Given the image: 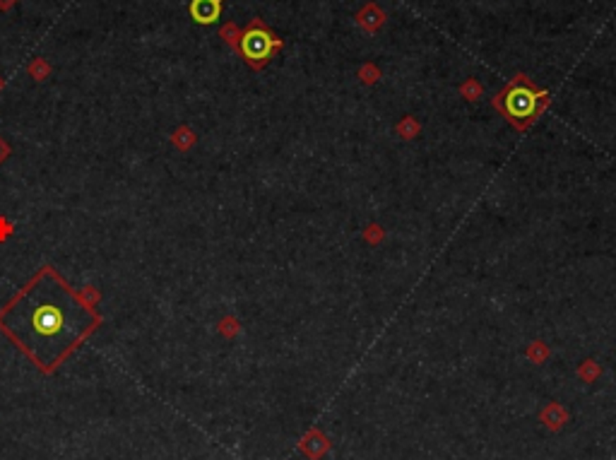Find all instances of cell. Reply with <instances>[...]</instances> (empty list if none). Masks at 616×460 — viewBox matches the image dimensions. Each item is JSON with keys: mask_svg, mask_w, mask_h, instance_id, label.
I'll return each mask as SVG.
<instances>
[{"mask_svg": "<svg viewBox=\"0 0 616 460\" xmlns=\"http://www.w3.org/2000/svg\"><path fill=\"white\" fill-rule=\"evenodd\" d=\"M101 316L54 266H42L0 309V332L44 373H54L96 328Z\"/></svg>", "mask_w": 616, "mask_h": 460, "instance_id": "6da1fadb", "label": "cell"}, {"mask_svg": "<svg viewBox=\"0 0 616 460\" xmlns=\"http://www.w3.org/2000/svg\"><path fill=\"white\" fill-rule=\"evenodd\" d=\"M551 94L549 89L537 87L529 75L515 73L508 82L491 97V106L510 123L517 133H525L539 120V116L549 108Z\"/></svg>", "mask_w": 616, "mask_h": 460, "instance_id": "7a4b0ae2", "label": "cell"}, {"mask_svg": "<svg viewBox=\"0 0 616 460\" xmlns=\"http://www.w3.org/2000/svg\"><path fill=\"white\" fill-rule=\"evenodd\" d=\"M282 49H284V42L265 25V20H260V17H253L246 25V30H241L239 56L246 61L251 70H263L272 61V56Z\"/></svg>", "mask_w": 616, "mask_h": 460, "instance_id": "3957f363", "label": "cell"}, {"mask_svg": "<svg viewBox=\"0 0 616 460\" xmlns=\"http://www.w3.org/2000/svg\"><path fill=\"white\" fill-rule=\"evenodd\" d=\"M354 20H356V25H359L361 30L373 37V34H378L385 27L388 15H385V10L381 8V5L373 3V0H368V3H364L359 10H356Z\"/></svg>", "mask_w": 616, "mask_h": 460, "instance_id": "277c9868", "label": "cell"}, {"mask_svg": "<svg viewBox=\"0 0 616 460\" xmlns=\"http://www.w3.org/2000/svg\"><path fill=\"white\" fill-rule=\"evenodd\" d=\"M330 439L325 436V431L320 429H308L306 434L301 436V441H298V451L303 453L308 460H320L327 456V451H330Z\"/></svg>", "mask_w": 616, "mask_h": 460, "instance_id": "5b68a950", "label": "cell"}, {"mask_svg": "<svg viewBox=\"0 0 616 460\" xmlns=\"http://www.w3.org/2000/svg\"><path fill=\"white\" fill-rule=\"evenodd\" d=\"M224 0H193L191 3V17L198 25H215L222 17Z\"/></svg>", "mask_w": 616, "mask_h": 460, "instance_id": "8992f818", "label": "cell"}, {"mask_svg": "<svg viewBox=\"0 0 616 460\" xmlns=\"http://www.w3.org/2000/svg\"><path fill=\"white\" fill-rule=\"evenodd\" d=\"M568 417L571 415H568V410L561 402H549V405H544V410L539 412V422L549 431H561L568 424Z\"/></svg>", "mask_w": 616, "mask_h": 460, "instance_id": "52a82bcc", "label": "cell"}, {"mask_svg": "<svg viewBox=\"0 0 616 460\" xmlns=\"http://www.w3.org/2000/svg\"><path fill=\"white\" fill-rule=\"evenodd\" d=\"M395 130H397V135H400L402 140H414V137L422 133V123H419L417 118L407 113V116H402V118L395 123Z\"/></svg>", "mask_w": 616, "mask_h": 460, "instance_id": "ba28073f", "label": "cell"}, {"mask_svg": "<svg viewBox=\"0 0 616 460\" xmlns=\"http://www.w3.org/2000/svg\"><path fill=\"white\" fill-rule=\"evenodd\" d=\"M195 133L193 128H188V125H178V128L174 130V135H171V142H174V147H178L181 152H188L193 145H195Z\"/></svg>", "mask_w": 616, "mask_h": 460, "instance_id": "9c48e42d", "label": "cell"}, {"mask_svg": "<svg viewBox=\"0 0 616 460\" xmlns=\"http://www.w3.org/2000/svg\"><path fill=\"white\" fill-rule=\"evenodd\" d=\"M458 92H460V97H463L465 101H477V99H482V97H484V85H482L477 77H467L458 87Z\"/></svg>", "mask_w": 616, "mask_h": 460, "instance_id": "30bf717a", "label": "cell"}, {"mask_svg": "<svg viewBox=\"0 0 616 460\" xmlns=\"http://www.w3.org/2000/svg\"><path fill=\"white\" fill-rule=\"evenodd\" d=\"M549 356H551V349H549V344H546V342L532 340L527 344V359L532 361V364H544Z\"/></svg>", "mask_w": 616, "mask_h": 460, "instance_id": "8fae6325", "label": "cell"}, {"mask_svg": "<svg viewBox=\"0 0 616 460\" xmlns=\"http://www.w3.org/2000/svg\"><path fill=\"white\" fill-rule=\"evenodd\" d=\"M600 373H602V366L597 364L595 359H585V361H580V366H578V378L583 383H595L597 378H600Z\"/></svg>", "mask_w": 616, "mask_h": 460, "instance_id": "7c38bea8", "label": "cell"}, {"mask_svg": "<svg viewBox=\"0 0 616 460\" xmlns=\"http://www.w3.org/2000/svg\"><path fill=\"white\" fill-rule=\"evenodd\" d=\"M220 39H224V44H227L229 49L239 54V44H241V30H239V25H234V22H227V25H222Z\"/></svg>", "mask_w": 616, "mask_h": 460, "instance_id": "4fadbf2b", "label": "cell"}, {"mask_svg": "<svg viewBox=\"0 0 616 460\" xmlns=\"http://www.w3.org/2000/svg\"><path fill=\"white\" fill-rule=\"evenodd\" d=\"M381 68L376 66V63L373 61H366L364 66L359 68V80L364 85H376V82H381Z\"/></svg>", "mask_w": 616, "mask_h": 460, "instance_id": "5bb4252c", "label": "cell"}, {"mask_svg": "<svg viewBox=\"0 0 616 460\" xmlns=\"http://www.w3.org/2000/svg\"><path fill=\"white\" fill-rule=\"evenodd\" d=\"M27 73H30L37 82H44V80L51 75V66H49V61H46V58H34L30 63V68H27Z\"/></svg>", "mask_w": 616, "mask_h": 460, "instance_id": "9a60e30c", "label": "cell"}, {"mask_svg": "<svg viewBox=\"0 0 616 460\" xmlns=\"http://www.w3.org/2000/svg\"><path fill=\"white\" fill-rule=\"evenodd\" d=\"M383 239H385V229H383L378 222H371V224H368V227L364 229V241H366L368 246H378Z\"/></svg>", "mask_w": 616, "mask_h": 460, "instance_id": "2e32d148", "label": "cell"}, {"mask_svg": "<svg viewBox=\"0 0 616 460\" xmlns=\"http://www.w3.org/2000/svg\"><path fill=\"white\" fill-rule=\"evenodd\" d=\"M217 328H220V332L224 337H236L241 332V323L234 318V316H224L220 323H217Z\"/></svg>", "mask_w": 616, "mask_h": 460, "instance_id": "e0dca14e", "label": "cell"}, {"mask_svg": "<svg viewBox=\"0 0 616 460\" xmlns=\"http://www.w3.org/2000/svg\"><path fill=\"white\" fill-rule=\"evenodd\" d=\"M13 232H15V224L10 222L8 217H0V241H8Z\"/></svg>", "mask_w": 616, "mask_h": 460, "instance_id": "ac0fdd59", "label": "cell"}, {"mask_svg": "<svg viewBox=\"0 0 616 460\" xmlns=\"http://www.w3.org/2000/svg\"><path fill=\"white\" fill-rule=\"evenodd\" d=\"M10 152H13V149H10V145H8V142H5L3 137H0V164H3L5 159L10 157Z\"/></svg>", "mask_w": 616, "mask_h": 460, "instance_id": "d6986e66", "label": "cell"}, {"mask_svg": "<svg viewBox=\"0 0 616 460\" xmlns=\"http://www.w3.org/2000/svg\"><path fill=\"white\" fill-rule=\"evenodd\" d=\"M17 5V0H0V13H8Z\"/></svg>", "mask_w": 616, "mask_h": 460, "instance_id": "ffe728a7", "label": "cell"}, {"mask_svg": "<svg viewBox=\"0 0 616 460\" xmlns=\"http://www.w3.org/2000/svg\"><path fill=\"white\" fill-rule=\"evenodd\" d=\"M3 87H5V80H3V75H0V92H3Z\"/></svg>", "mask_w": 616, "mask_h": 460, "instance_id": "44dd1931", "label": "cell"}]
</instances>
